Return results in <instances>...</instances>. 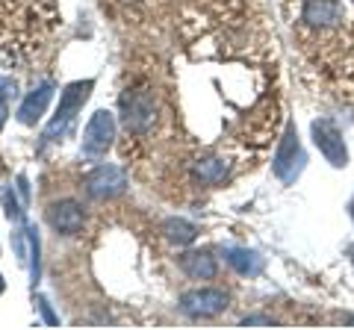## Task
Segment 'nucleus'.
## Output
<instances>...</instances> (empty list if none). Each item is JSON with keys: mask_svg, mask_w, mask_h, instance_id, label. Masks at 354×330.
Returning <instances> with one entry per match:
<instances>
[{"mask_svg": "<svg viewBox=\"0 0 354 330\" xmlns=\"http://www.w3.org/2000/svg\"><path fill=\"white\" fill-rule=\"evenodd\" d=\"M92 89H95V80H80V83H71L68 89L62 92L57 115H53L48 130H44V142H57V139H62L65 133H68L77 113H80L83 104L88 101V95H92Z\"/></svg>", "mask_w": 354, "mask_h": 330, "instance_id": "f257e3e1", "label": "nucleus"}, {"mask_svg": "<svg viewBox=\"0 0 354 330\" xmlns=\"http://www.w3.org/2000/svg\"><path fill=\"white\" fill-rule=\"evenodd\" d=\"M113 139H115V118L113 113L106 109H97L92 115L86 127V136H83V157L86 159H101L104 153L113 148Z\"/></svg>", "mask_w": 354, "mask_h": 330, "instance_id": "f03ea898", "label": "nucleus"}, {"mask_svg": "<svg viewBox=\"0 0 354 330\" xmlns=\"http://www.w3.org/2000/svg\"><path fill=\"white\" fill-rule=\"evenodd\" d=\"M121 115L130 133H148L157 121V104L148 92H127L121 97Z\"/></svg>", "mask_w": 354, "mask_h": 330, "instance_id": "7ed1b4c3", "label": "nucleus"}, {"mask_svg": "<svg viewBox=\"0 0 354 330\" xmlns=\"http://www.w3.org/2000/svg\"><path fill=\"white\" fill-rule=\"evenodd\" d=\"M310 130H313V142H316V148L322 151V157L334 165V168H342V165L348 162V151H346V142H342L339 127L330 118H319L310 124Z\"/></svg>", "mask_w": 354, "mask_h": 330, "instance_id": "20e7f679", "label": "nucleus"}, {"mask_svg": "<svg viewBox=\"0 0 354 330\" xmlns=\"http://www.w3.org/2000/svg\"><path fill=\"white\" fill-rule=\"evenodd\" d=\"M301 162H304V153H301V142H298V130L290 124L281 139L278 153H274L272 168L283 183H292L298 177V171H301Z\"/></svg>", "mask_w": 354, "mask_h": 330, "instance_id": "39448f33", "label": "nucleus"}, {"mask_svg": "<svg viewBox=\"0 0 354 330\" xmlns=\"http://www.w3.org/2000/svg\"><path fill=\"white\" fill-rule=\"evenodd\" d=\"M124 189H127V174L118 165H97L92 174H86V192L97 197V201L115 197Z\"/></svg>", "mask_w": 354, "mask_h": 330, "instance_id": "423d86ee", "label": "nucleus"}, {"mask_svg": "<svg viewBox=\"0 0 354 330\" xmlns=\"http://www.w3.org/2000/svg\"><path fill=\"white\" fill-rule=\"evenodd\" d=\"M180 310L192 318H213L227 310V295L221 289H192L180 298Z\"/></svg>", "mask_w": 354, "mask_h": 330, "instance_id": "0eeeda50", "label": "nucleus"}, {"mask_svg": "<svg viewBox=\"0 0 354 330\" xmlns=\"http://www.w3.org/2000/svg\"><path fill=\"white\" fill-rule=\"evenodd\" d=\"M301 21L307 27L330 30V27H339L342 21H346V9H342L339 0H304Z\"/></svg>", "mask_w": 354, "mask_h": 330, "instance_id": "6e6552de", "label": "nucleus"}, {"mask_svg": "<svg viewBox=\"0 0 354 330\" xmlns=\"http://www.w3.org/2000/svg\"><path fill=\"white\" fill-rule=\"evenodd\" d=\"M48 222L53 230H59L65 236H74L83 230V210L77 201H59V204H50L48 210Z\"/></svg>", "mask_w": 354, "mask_h": 330, "instance_id": "1a4fd4ad", "label": "nucleus"}, {"mask_svg": "<svg viewBox=\"0 0 354 330\" xmlns=\"http://www.w3.org/2000/svg\"><path fill=\"white\" fill-rule=\"evenodd\" d=\"M50 97H53V86H48V83L39 86L36 92H30L24 97V104H21V109H18V121H21V124H36V121L44 115V109H48Z\"/></svg>", "mask_w": 354, "mask_h": 330, "instance_id": "9d476101", "label": "nucleus"}, {"mask_svg": "<svg viewBox=\"0 0 354 330\" xmlns=\"http://www.w3.org/2000/svg\"><path fill=\"white\" fill-rule=\"evenodd\" d=\"M180 269L189 274L192 280H209L216 278V260L207 254V251H189V254L180 257Z\"/></svg>", "mask_w": 354, "mask_h": 330, "instance_id": "9b49d317", "label": "nucleus"}, {"mask_svg": "<svg viewBox=\"0 0 354 330\" xmlns=\"http://www.w3.org/2000/svg\"><path fill=\"white\" fill-rule=\"evenodd\" d=\"M227 262L239 274H248V278H257L263 271V257L257 251H248V248H227Z\"/></svg>", "mask_w": 354, "mask_h": 330, "instance_id": "f8f14e48", "label": "nucleus"}, {"mask_svg": "<svg viewBox=\"0 0 354 330\" xmlns=\"http://www.w3.org/2000/svg\"><path fill=\"white\" fill-rule=\"evenodd\" d=\"M227 177V162L218 159V157H209V159H201L195 162V180L204 183V186H216Z\"/></svg>", "mask_w": 354, "mask_h": 330, "instance_id": "ddd939ff", "label": "nucleus"}, {"mask_svg": "<svg viewBox=\"0 0 354 330\" xmlns=\"http://www.w3.org/2000/svg\"><path fill=\"white\" fill-rule=\"evenodd\" d=\"M162 233L169 242H174V245H189L198 236V227L192 222H186V218H169V222L162 224Z\"/></svg>", "mask_w": 354, "mask_h": 330, "instance_id": "4468645a", "label": "nucleus"}, {"mask_svg": "<svg viewBox=\"0 0 354 330\" xmlns=\"http://www.w3.org/2000/svg\"><path fill=\"white\" fill-rule=\"evenodd\" d=\"M3 204H6V215L12 218V222H21V210H18V201H15V195L12 192H3Z\"/></svg>", "mask_w": 354, "mask_h": 330, "instance_id": "2eb2a0df", "label": "nucleus"}, {"mask_svg": "<svg viewBox=\"0 0 354 330\" xmlns=\"http://www.w3.org/2000/svg\"><path fill=\"white\" fill-rule=\"evenodd\" d=\"M39 310H41V316H44V322H48L50 327H57L59 324V318L53 316V310H50V304H48V298H39Z\"/></svg>", "mask_w": 354, "mask_h": 330, "instance_id": "dca6fc26", "label": "nucleus"}, {"mask_svg": "<svg viewBox=\"0 0 354 330\" xmlns=\"http://www.w3.org/2000/svg\"><path fill=\"white\" fill-rule=\"evenodd\" d=\"M9 95H12V83H9V80H0V101H6Z\"/></svg>", "mask_w": 354, "mask_h": 330, "instance_id": "f3484780", "label": "nucleus"}, {"mask_svg": "<svg viewBox=\"0 0 354 330\" xmlns=\"http://www.w3.org/2000/svg\"><path fill=\"white\" fill-rule=\"evenodd\" d=\"M248 324H272V322H269V318H257V316H254V318H245V322H242V327H248Z\"/></svg>", "mask_w": 354, "mask_h": 330, "instance_id": "a211bd4d", "label": "nucleus"}, {"mask_svg": "<svg viewBox=\"0 0 354 330\" xmlns=\"http://www.w3.org/2000/svg\"><path fill=\"white\" fill-rule=\"evenodd\" d=\"M3 121H6V101H0V127H3Z\"/></svg>", "mask_w": 354, "mask_h": 330, "instance_id": "6ab92c4d", "label": "nucleus"}, {"mask_svg": "<svg viewBox=\"0 0 354 330\" xmlns=\"http://www.w3.org/2000/svg\"><path fill=\"white\" fill-rule=\"evenodd\" d=\"M0 292H3V278H0Z\"/></svg>", "mask_w": 354, "mask_h": 330, "instance_id": "aec40b11", "label": "nucleus"}]
</instances>
